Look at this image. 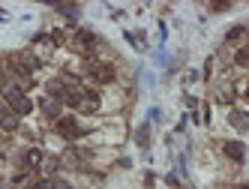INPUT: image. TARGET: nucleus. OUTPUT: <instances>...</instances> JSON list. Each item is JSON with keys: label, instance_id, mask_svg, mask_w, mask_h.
Returning <instances> with one entry per match:
<instances>
[{"label": "nucleus", "instance_id": "nucleus-1", "mask_svg": "<svg viewBox=\"0 0 249 189\" xmlns=\"http://www.w3.org/2000/svg\"><path fill=\"white\" fill-rule=\"evenodd\" d=\"M3 99L9 102V111H15V114H30V108H33V102L21 90H15V87L3 90Z\"/></svg>", "mask_w": 249, "mask_h": 189}, {"label": "nucleus", "instance_id": "nucleus-2", "mask_svg": "<svg viewBox=\"0 0 249 189\" xmlns=\"http://www.w3.org/2000/svg\"><path fill=\"white\" fill-rule=\"evenodd\" d=\"M9 63H12V69L18 72V75H30V72L39 66V60H33V57H18V54L9 57Z\"/></svg>", "mask_w": 249, "mask_h": 189}, {"label": "nucleus", "instance_id": "nucleus-3", "mask_svg": "<svg viewBox=\"0 0 249 189\" xmlns=\"http://www.w3.org/2000/svg\"><path fill=\"white\" fill-rule=\"evenodd\" d=\"M57 132H63L66 138H75L81 135V126L75 123V117H57Z\"/></svg>", "mask_w": 249, "mask_h": 189}, {"label": "nucleus", "instance_id": "nucleus-4", "mask_svg": "<svg viewBox=\"0 0 249 189\" xmlns=\"http://www.w3.org/2000/svg\"><path fill=\"white\" fill-rule=\"evenodd\" d=\"M222 150H225V156H228V159H234V162H243V159H246L243 141H225V144H222Z\"/></svg>", "mask_w": 249, "mask_h": 189}, {"label": "nucleus", "instance_id": "nucleus-5", "mask_svg": "<svg viewBox=\"0 0 249 189\" xmlns=\"http://www.w3.org/2000/svg\"><path fill=\"white\" fill-rule=\"evenodd\" d=\"M54 9L63 15V18H69V21H78L81 18V6L78 3H57Z\"/></svg>", "mask_w": 249, "mask_h": 189}, {"label": "nucleus", "instance_id": "nucleus-6", "mask_svg": "<svg viewBox=\"0 0 249 189\" xmlns=\"http://www.w3.org/2000/svg\"><path fill=\"white\" fill-rule=\"evenodd\" d=\"M90 75H96V78H102V81H111L114 78V69L108 63H93L90 66Z\"/></svg>", "mask_w": 249, "mask_h": 189}, {"label": "nucleus", "instance_id": "nucleus-7", "mask_svg": "<svg viewBox=\"0 0 249 189\" xmlns=\"http://www.w3.org/2000/svg\"><path fill=\"white\" fill-rule=\"evenodd\" d=\"M0 126H3V129H15V126H18V114L9 111V108H0Z\"/></svg>", "mask_w": 249, "mask_h": 189}, {"label": "nucleus", "instance_id": "nucleus-8", "mask_svg": "<svg viewBox=\"0 0 249 189\" xmlns=\"http://www.w3.org/2000/svg\"><path fill=\"white\" fill-rule=\"evenodd\" d=\"M135 144H138V147H144V150L150 147V126H147V123H141V126H138V132H135Z\"/></svg>", "mask_w": 249, "mask_h": 189}, {"label": "nucleus", "instance_id": "nucleus-9", "mask_svg": "<svg viewBox=\"0 0 249 189\" xmlns=\"http://www.w3.org/2000/svg\"><path fill=\"white\" fill-rule=\"evenodd\" d=\"M42 159H45V156H42V150H36V147L24 153V162H27V168H39V165H42Z\"/></svg>", "mask_w": 249, "mask_h": 189}, {"label": "nucleus", "instance_id": "nucleus-10", "mask_svg": "<svg viewBox=\"0 0 249 189\" xmlns=\"http://www.w3.org/2000/svg\"><path fill=\"white\" fill-rule=\"evenodd\" d=\"M42 111L48 117H60V102L57 99H42Z\"/></svg>", "mask_w": 249, "mask_h": 189}, {"label": "nucleus", "instance_id": "nucleus-11", "mask_svg": "<svg viewBox=\"0 0 249 189\" xmlns=\"http://www.w3.org/2000/svg\"><path fill=\"white\" fill-rule=\"evenodd\" d=\"M75 45H78V48H93V45H96V36H93V33H78V36H75Z\"/></svg>", "mask_w": 249, "mask_h": 189}, {"label": "nucleus", "instance_id": "nucleus-12", "mask_svg": "<svg viewBox=\"0 0 249 189\" xmlns=\"http://www.w3.org/2000/svg\"><path fill=\"white\" fill-rule=\"evenodd\" d=\"M39 189H69V183H66V180H57V177H51V180H42Z\"/></svg>", "mask_w": 249, "mask_h": 189}, {"label": "nucleus", "instance_id": "nucleus-13", "mask_svg": "<svg viewBox=\"0 0 249 189\" xmlns=\"http://www.w3.org/2000/svg\"><path fill=\"white\" fill-rule=\"evenodd\" d=\"M243 117H246L243 111H231V123H234L237 129H246V120H243Z\"/></svg>", "mask_w": 249, "mask_h": 189}, {"label": "nucleus", "instance_id": "nucleus-14", "mask_svg": "<svg viewBox=\"0 0 249 189\" xmlns=\"http://www.w3.org/2000/svg\"><path fill=\"white\" fill-rule=\"evenodd\" d=\"M243 33H246V27H243V24H237V27H234V30H231L228 36H225V42H234V39H240Z\"/></svg>", "mask_w": 249, "mask_h": 189}]
</instances>
